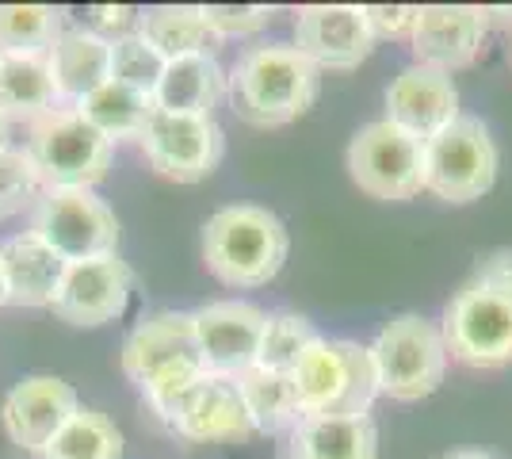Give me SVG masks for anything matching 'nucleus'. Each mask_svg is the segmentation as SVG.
<instances>
[{"instance_id":"nucleus-1","label":"nucleus","mask_w":512,"mask_h":459,"mask_svg":"<svg viewBox=\"0 0 512 459\" xmlns=\"http://www.w3.org/2000/svg\"><path fill=\"white\" fill-rule=\"evenodd\" d=\"M123 372L146 394L153 414L169 421L184 394L207 375L195 337V318L188 310H161L130 329L123 341Z\"/></svg>"},{"instance_id":"nucleus-2","label":"nucleus","mask_w":512,"mask_h":459,"mask_svg":"<svg viewBox=\"0 0 512 459\" xmlns=\"http://www.w3.org/2000/svg\"><path fill=\"white\" fill-rule=\"evenodd\" d=\"M321 92V69L295 46H249L230 69L226 100L253 127H283L314 108Z\"/></svg>"},{"instance_id":"nucleus-3","label":"nucleus","mask_w":512,"mask_h":459,"mask_svg":"<svg viewBox=\"0 0 512 459\" xmlns=\"http://www.w3.org/2000/svg\"><path fill=\"white\" fill-rule=\"evenodd\" d=\"M287 253L291 234L268 207L234 203L214 211L203 226V261L214 280L237 291L272 284L287 264Z\"/></svg>"},{"instance_id":"nucleus-4","label":"nucleus","mask_w":512,"mask_h":459,"mask_svg":"<svg viewBox=\"0 0 512 459\" xmlns=\"http://www.w3.org/2000/svg\"><path fill=\"white\" fill-rule=\"evenodd\" d=\"M291 379L302 417H360L379 398L371 349L341 337H318L295 364Z\"/></svg>"},{"instance_id":"nucleus-5","label":"nucleus","mask_w":512,"mask_h":459,"mask_svg":"<svg viewBox=\"0 0 512 459\" xmlns=\"http://www.w3.org/2000/svg\"><path fill=\"white\" fill-rule=\"evenodd\" d=\"M371 360L379 375V394L394 402H421L444 383L448 341L436 322L421 314H398L371 341Z\"/></svg>"},{"instance_id":"nucleus-6","label":"nucleus","mask_w":512,"mask_h":459,"mask_svg":"<svg viewBox=\"0 0 512 459\" xmlns=\"http://www.w3.org/2000/svg\"><path fill=\"white\" fill-rule=\"evenodd\" d=\"M115 142L104 138L77 108H54L31 123L27 157L46 188H92L111 169Z\"/></svg>"},{"instance_id":"nucleus-7","label":"nucleus","mask_w":512,"mask_h":459,"mask_svg":"<svg viewBox=\"0 0 512 459\" xmlns=\"http://www.w3.org/2000/svg\"><path fill=\"white\" fill-rule=\"evenodd\" d=\"M497 142L478 115H459L425 142V192L444 203H474L497 180Z\"/></svg>"},{"instance_id":"nucleus-8","label":"nucleus","mask_w":512,"mask_h":459,"mask_svg":"<svg viewBox=\"0 0 512 459\" xmlns=\"http://www.w3.org/2000/svg\"><path fill=\"white\" fill-rule=\"evenodd\" d=\"M448 356L467 368L512 364V291L482 280H467L444 306Z\"/></svg>"},{"instance_id":"nucleus-9","label":"nucleus","mask_w":512,"mask_h":459,"mask_svg":"<svg viewBox=\"0 0 512 459\" xmlns=\"http://www.w3.org/2000/svg\"><path fill=\"white\" fill-rule=\"evenodd\" d=\"M31 230L69 264L111 257L119 245V219L92 188H46L31 211Z\"/></svg>"},{"instance_id":"nucleus-10","label":"nucleus","mask_w":512,"mask_h":459,"mask_svg":"<svg viewBox=\"0 0 512 459\" xmlns=\"http://www.w3.org/2000/svg\"><path fill=\"white\" fill-rule=\"evenodd\" d=\"M348 176L371 199H413L425 192V142L386 119H375L348 142Z\"/></svg>"},{"instance_id":"nucleus-11","label":"nucleus","mask_w":512,"mask_h":459,"mask_svg":"<svg viewBox=\"0 0 512 459\" xmlns=\"http://www.w3.org/2000/svg\"><path fill=\"white\" fill-rule=\"evenodd\" d=\"M150 169L176 184H199L222 165L226 157V134L214 119L199 115H169L157 111L146 134L138 138Z\"/></svg>"},{"instance_id":"nucleus-12","label":"nucleus","mask_w":512,"mask_h":459,"mask_svg":"<svg viewBox=\"0 0 512 459\" xmlns=\"http://www.w3.org/2000/svg\"><path fill=\"white\" fill-rule=\"evenodd\" d=\"M192 318L207 375L237 379L241 372L253 368L256 352H260V337H264V322H268V314L260 306L226 299V303L199 306V310H192Z\"/></svg>"},{"instance_id":"nucleus-13","label":"nucleus","mask_w":512,"mask_h":459,"mask_svg":"<svg viewBox=\"0 0 512 459\" xmlns=\"http://www.w3.org/2000/svg\"><path fill=\"white\" fill-rule=\"evenodd\" d=\"M81 410L77 391L58 375H27L12 391L4 394L0 425L8 440L23 452H39L62 433V425Z\"/></svg>"},{"instance_id":"nucleus-14","label":"nucleus","mask_w":512,"mask_h":459,"mask_svg":"<svg viewBox=\"0 0 512 459\" xmlns=\"http://www.w3.org/2000/svg\"><path fill=\"white\" fill-rule=\"evenodd\" d=\"M130 287H134V276H130V264L119 253L69 264L62 291H58L50 310L69 326H107V322L123 318V310L130 303Z\"/></svg>"},{"instance_id":"nucleus-15","label":"nucleus","mask_w":512,"mask_h":459,"mask_svg":"<svg viewBox=\"0 0 512 459\" xmlns=\"http://www.w3.org/2000/svg\"><path fill=\"white\" fill-rule=\"evenodd\" d=\"M295 50L318 69H356L371 58L375 35L356 4H306L295 16Z\"/></svg>"},{"instance_id":"nucleus-16","label":"nucleus","mask_w":512,"mask_h":459,"mask_svg":"<svg viewBox=\"0 0 512 459\" xmlns=\"http://www.w3.org/2000/svg\"><path fill=\"white\" fill-rule=\"evenodd\" d=\"M459 88L451 73L428 66H406L386 85V123L402 127L413 138H436L459 119Z\"/></svg>"},{"instance_id":"nucleus-17","label":"nucleus","mask_w":512,"mask_h":459,"mask_svg":"<svg viewBox=\"0 0 512 459\" xmlns=\"http://www.w3.org/2000/svg\"><path fill=\"white\" fill-rule=\"evenodd\" d=\"M482 43H486V12L474 4H425L409 35L417 66L440 73L467 69L482 54Z\"/></svg>"},{"instance_id":"nucleus-18","label":"nucleus","mask_w":512,"mask_h":459,"mask_svg":"<svg viewBox=\"0 0 512 459\" xmlns=\"http://www.w3.org/2000/svg\"><path fill=\"white\" fill-rule=\"evenodd\" d=\"M165 425L184 440H199V444H237L256 433L249 410L237 394V383L226 375H203Z\"/></svg>"},{"instance_id":"nucleus-19","label":"nucleus","mask_w":512,"mask_h":459,"mask_svg":"<svg viewBox=\"0 0 512 459\" xmlns=\"http://www.w3.org/2000/svg\"><path fill=\"white\" fill-rule=\"evenodd\" d=\"M54 92H58V108H81L92 92L111 81V43L92 35L85 23L65 27L58 43L46 54Z\"/></svg>"},{"instance_id":"nucleus-20","label":"nucleus","mask_w":512,"mask_h":459,"mask_svg":"<svg viewBox=\"0 0 512 459\" xmlns=\"http://www.w3.org/2000/svg\"><path fill=\"white\" fill-rule=\"evenodd\" d=\"M0 272L8 287V306H54L69 261H62L35 230H23L0 245Z\"/></svg>"},{"instance_id":"nucleus-21","label":"nucleus","mask_w":512,"mask_h":459,"mask_svg":"<svg viewBox=\"0 0 512 459\" xmlns=\"http://www.w3.org/2000/svg\"><path fill=\"white\" fill-rule=\"evenodd\" d=\"M226 88H230V73L218 66V58L211 54L176 58L165 66V77L153 88V104L169 115L214 119V108L226 100Z\"/></svg>"},{"instance_id":"nucleus-22","label":"nucleus","mask_w":512,"mask_h":459,"mask_svg":"<svg viewBox=\"0 0 512 459\" xmlns=\"http://www.w3.org/2000/svg\"><path fill=\"white\" fill-rule=\"evenodd\" d=\"M291 459H379V425L360 417H299Z\"/></svg>"},{"instance_id":"nucleus-23","label":"nucleus","mask_w":512,"mask_h":459,"mask_svg":"<svg viewBox=\"0 0 512 459\" xmlns=\"http://www.w3.org/2000/svg\"><path fill=\"white\" fill-rule=\"evenodd\" d=\"M138 31L165 54V62L195 58V54H211L214 58L222 50V39L214 35V27L207 23L199 4H157V8H146L142 20H138Z\"/></svg>"},{"instance_id":"nucleus-24","label":"nucleus","mask_w":512,"mask_h":459,"mask_svg":"<svg viewBox=\"0 0 512 459\" xmlns=\"http://www.w3.org/2000/svg\"><path fill=\"white\" fill-rule=\"evenodd\" d=\"M54 108L58 92L46 54H0V115L35 123Z\"/></svg>"},{"instance_id":"nucleus-25","label":"nucleus","mask_w":512,"mask_h":459,"mask_svg":"<svg viewBox=\"0 0 512 459\" xmlns=\"http://www.w3.org/2000/svg\"><path fill=\"white\" fill-rule=\"evenodd\" d=\"M234 383L256 433H283V429L299 425V394H295V379L287 372H272V368L253 364L249 372L237 375Z\"/></svg>"},{"instance_id":"nucleus-26","label":"nucleus","mask_w":512,"mask_h":459,"mask_svg":"<svg viewBox=\"0 0 512 459\" xmlns=\"http://www.w3.org/2000/svg\"><path fill=\"white\" fill-rule=\"evenodd\" d=\"M77 111L104 138L119 142V138H142L146 127H150V119L157 115V104H153L150 92H138V88H127L119 85V81H107Z\"/></svg>"},{"instance_id":"nucleus-27","label":"nucleus","mask_w":512,"mask_h":459,"mask_svg":"<svg viewBox=\"0 0 512 459\" xmlns=\"http://www.w3.org/2000/svg\"><path fill=\"white\" fill-rule=\"evenodd\" d=\"M65 31V8L0 4V54H50Z\"/></svg>"},{"instance_id":"nucleus-28","label":"nucleus","mask_w":512,"mask_h":459,"mask_svg":"<svg viewBox=\"0 0 512 459\" xmlns=\"http://www.w3.org/2000/svg\"><path fill=\"white\" fill-rule=\"evenodd\" d=\"M43 459H123V433L100 410H77L46 444Z\"/></svg>"},{"instance_id":"nucleus-29","label":"nucleus","mask_w":512,"mask_h":459,"mask_svg":"<svg viewBox=\"0 0 512 459\" xmlns=\"http://www.w3.org/2000/svg\"><path fill=\"white\" fill-rule=\"evenodd\" d=\"M321 333L314 329L310 318H302L295 310H276L268 314L264 322V337H260V352H256V364L260 368H272V372H295L306 349L318 341Z\"/></svg>"},{"instance_id":"nucleus-30","label":"nucleus","mask_w":512,"mask_h":459,"mask_svg":"<svg viewBox=\"0 0 512 459\" xmlns=\"http://www.w3.org/2000/svg\"><path fill=\"white\" fill-rule=\"evenodd\" d=\"M165 66H169L165 54L142 31H134L127 39L111 43V81H119V85L138 88V92H150L153 96L157 81L165 77Z\"/></svg>"},{"instance_id":"nucleus-31","label":"nucleus","mask_w":512,"mask_h":459,"mask_svg":"<svg viewBox=\"0 0 512 459\" xmlns=\"http://www.w3.org/2000/svg\"><path fill=\"white\" fill-rule=\"evenodd\" d=\"M43 196V180L27 150H0V219L20 215L23 207H35Z\"/></svg>"},{"instance_id":"nucleus-32","label":"nucleus","mask_w":512,"mask_h":459,"mask_svg":"<svg viewBox=\"0 0 512 459\" xmlns=\"http://www.w3.org/2000/svg\"><path fill=\"white\" fill-rule=\"evenodd\" d=\"M207 23L214 27L218 39H230V35H253L260 27H268L276 8H264V4H199Z\"/></svg>"},{"instance_id":"nucleus-33","label":"nucleus","mask_w":512,"mask_h":459,"mask_svg":"<svg viewBox=\"0 0 512 459\" xmlns=\"http://www.w3.org/2000/svg\"><path fill=\"white\" fill-rule=\"evenodd\" d=\"M417 4H363V20L375 39H409L417 27Z\"/></svg>"},{"instance_id":"nucleus-34","label":"nucleus","mask_w":512,"mask_h":459,"mask_svg":"<svg viewBox=\"0 0 512 459\" xmlns=\"http://www.w3.org/2000/svg\"><path fill=\"white\" fill-rule=\"evenodd\" d=\"M138 20H142V12L130 8V4H96V8L85 12V27L92 35L107 39V43H119V39L134 35V31H138Z\"/></svg>"},{"instance_id":"nucleus-35","label":"nucleus","mask_w":512,"mask_h":459,"mask_svg":"<svg viewBox=\"0 0 512 459\" xmlns=\"http://www.w3.org/2000/svg\"><path fill=\"white\" fill-rule=\"evenodd\" d=\"M474 280L501 287V291H512V249H497L490 257H482L478 268H474Z\"/></svg>"},{"instance_id":"nucleus-36","label":"nucleus","mask_w":512,"mask_h":459,"mask_svg":"<svg viewBox=\"0 0 512 459\" xmlns=\"http://www.w3.org/2000/svg\"><path fill=\"white\" fill-rule=\"evenodd\" d=\"M444 459H493L490 452H478V448H463V452H451Z\"/></svg>"},{"instance_id":"nucleus-37","label":"nucleus","mask_w":512,"mask_h":459,"mask_svg":"<svg viewBox=\"0 0 512 459\" xmlns=\"http://www.w3.org/2000/svg\"><path fill=\"white\" fill-rule=\"evenodd\" d=\"M0 150H8V119L0 115Z\"/></svg>"},{"instance_id":"nucleus-38","label":"nucleus","mask_w":512,"mask_h":459,"mask_svg":"<svg viewBox=\"0 0 512 459\" xmlns=\"http://www.w3.org/2000/svg\"><path fill=\"white\" fill-rule=\"evenodd\" d=\"M0 306H8V287H4V272H0Z\"/></svg>"},{"instance_id":"nucleus-39","label":"nucleus","mask_w":512,"mask_h":459,"mask_svg":"<svg viewBox=\"0 0 512 459\" xmlns=\"http://www.w3.org/2000/svg\"><path fill=\"white\" fill-rule=\"evenodd\" d=\"M509 62H512V46H509Z\"/></svg>"}]
</instances>
